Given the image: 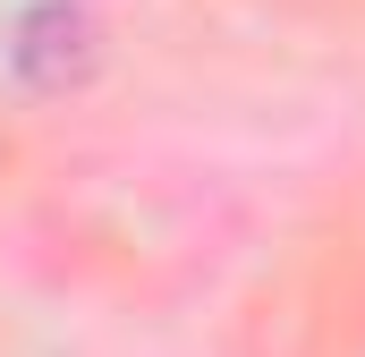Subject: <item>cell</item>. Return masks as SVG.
Segmentation results:
<instances>
[{"instance_id": "cell-1", "label": "cell", "mask_w": 365, "mask_h": 357, "mask_svg": "<svg viewBox=\"0 0 365 357\" xmlns=\"http://www.w3.org/2000/svg\"><path fill=\"white\" fill-rule=\"evenodd\" d=\"M102 69V26L86 0H26L9 26V77L26 94H77Z\"/></svg>"}]
</instances>
